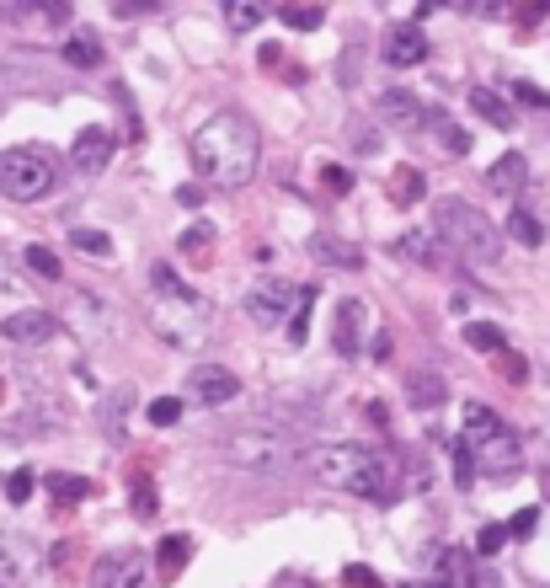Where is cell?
Here are the masks:
<instances>
[{
  "mask_svg": "<svg viewBox=\"0 0 550 588\" xmlns=\"http://www.w3.org/2000/svg\"><path fill=\"white\" fill-rule=\"evenodd\" d=\"M65 65L97 70V65H102V43L91 38V33H70V38H65Z\"/></svg>",
  "mask_w": 550,
  "mask_h": 588,
  "instance_id": "cell-21",
  "label": "cell"
},
{
  "mask_svg": "<svg viewBox=\"0 0 550 588\" xmlns=\"http://www.w3.org/2000/svg\"><path fill=\"white\" fill-rule=\"evenodd\" d=\"M284 22L300 27V33H316V27H321V6H284Z\"/></svg>",
  "mask_w": 550,
  "mask_h": 588,
  "instance_id": "cell-33",
  "label": "cell"
},
{
  "mask_svg": "<svg viewBox=\"0 0 550 588\" xmlns=\"http://www.w3.org/2000/svg\"><path fill=\"white\" fill-rule=\"evenodd\" d=\"M396 257L422 262V268H438V246H433V236H422V230H412V236L396 241Z\"/></svg>",
  "mask_w": 550,
  "mask_h": 588,
  "instance_id": "cell-24",
  "label": "cell"
},
{
  "mask_svg": "<svg viewBox=\"0 0 550 588\" xmlns=\"http://www.w3.org/2000/svg\"><path fill=\"white\" fill-rule=\"evenodd\" d=\"M145 417H150L155 428H171V423L182 417V401H177V396H155L150 407H145Z\"/></svg>",
  "mask_w": 550,
  "mask_h": 588,
  "instance_id": "cell-29",
  "label": "cell"
},
{
  "mask_svg": "<svg viewBox=\"0 0 550 588\" xmlns=\"http://www.w3.org/2000/svg\"><path fill=\"white\" fill-rule=\"evenodd\" d=\"M502 546H508V524H486L481 540H476V551H481V556H497Z\"/></svg>",
  "mask_w": 550,
  "mask_h": 588,
  "instance_id": "cell-37",
  "label": "cell"
},
{
  "mask_svg": "<svg viewBox=\"0 0 550 588\" xmlns=\"http://www.w3.org/2000/svg\"><path fill=\"white\" fill-rule=\"evenodd\" d=\"M155 0H118V11H150Z\"/></svg>",
  "mask_w": 550,
  "mask_h": 588,
  "instance_id": "cell-48",
  "label": "cell"
},
{
  "mask_svg": "<svg viewBox=\"0 0 550 588\" xmlns=\"http://www.w3.org/2000/svg\"><path fill=\"white\" fill-rule=\"evenodd\" d=\"M27 268H33L38 278H59V257L49 252V246H27Z\"/></svg>",
  "mask_w": 550,
  "mask_h": 588,
  "instance_id": "cell-32",
  "label": "cell"
},
{
  "mask_svg": "<svg viewBox=\"0 0 550 588\" xmlns=\"http://www.w3.org/2000/svg\"><path fill=\"white\" fill-rule=\"evenodd\" d=\"M364 327H369V305L364 300H342L332 316V348L342 359H358L364 353Z\"/></svg>",
  "mask_w": 550,
  "mask_h": 588,
  "instance_id": "cell-11",
  "label": "cell"
},
{
  "mask_svg": "<svg viewBox=\"0 0 550 588\" xmlns=\"http://www.w3.org/2000/svg\"><path fill=\"white\" fill-rule=\"evenodd\" d=\"M305 471L316 476L321 487L348 492V498H369V503H396V471H390V455L369 450V444L337 439V444H316L305 450Z\"/></svg>",
  "mask_w": 550,
  "mask_h": 588,
  "instance_id": "cell-2",
  "label": "cell"
},
{
  "mask_svg": "<svg viewBox=\"0 0 550 588\" xmlns=\"http://www.w3.org/2000/svg\"><path fill=\"white\" fill-rule=\"evenodd\" d=\"M219 6H225V22L235 33H246V27H257L267 17V0H219Z\"/></svg>",
  "mask_w": 550,
  "mask_h": 588,
  "instance_id": "cell-23",
  "label": "cell"
},
{
  "mask_svg": "<svg viewBox=\"0 0 550 588\" xmlns=\"http://www.w3.org/2000/svg\"><path fill=\"white\" fill-rule=\"evenodd\" d=\"M374 113H380L385 123H396V129H422V123H438V113H433V107H422L412 91H380Z\"/></svg>",
  "mask_w": 550,
  "mask_h": 588,
  "instance_id": "cell-13",
  "label": "cell"
},
{
  "mask_svg": "<svg viewBox=\"0 0 550 588\" xmlns=\"http://www.w3.org/2000/svg\"><path fill=\"white\" fill-rule=\"evenodd\" d=\"M230 466H246V471H278L284 460H294V433L278 428V423H246V428H230L219 439Z\"/></svg>",
  "mask_w": 550,
  "mask_h": 588,
  "instance_id": "cell-4",
  "label": "cell"
},
{
  "mask_svg": "<svg viewBox=\"0 0 550 588\" xmlns=\"http://www.w3.org/2000/svg\"><path fill=\"white\" fill-rule=\"evenodd\" d=\"M209 241H214V225L182 230V252H187V257H209Z\"/></svg>",
  "mask_w": 550,
  "mask_h": 588,
  "instance_id": "cell-31",
  "label": "cell"
},
{
  "mask_svg": "<svg viewBox=\"0 0 550 588\" xmlns=\"http://www.w3.org/2000/svg\"><path fill=\"white\" fill-rule=\"evenodd\" d=\"M534 524H540V508H518V514L508 519V540H524V535H534Z\"/></svg>",
  "mask_w": 550,
  "mask_h": 588,
  "instance_id": "cell-38",
  "label": "cell"
},
{
  "mask_svg": "<svg viewBox=\"0 0 550 588\" xmlns=\"http://www.w3.org/2000/svg\"><path fill=\"white\" fill-rule=\"evenodd\" d=\"M342 583H353V588H380V578H374L369 567H358V562H353V567H342Z\"/></svg>",
  "mask_w": 550,
  "mask_h": 588,
  "instance_id": "cell-45",
  "label": "cell"
},
{
  "mask_svg": "<svg viewBox=\"0 0 550 588\" xmlns=\"http://www.w3.org/2000/svg\"><path fill=\"white\" fill-rule=\"evenodd\" d=\"M433 129H438V134H444V145L454 150V156H465V150H470V134H465V129H454V123H444V118H438V123H433Z\"/></svg>",
  "mask_w": 550,
  "mask_h": 588,
  "instance_id": "cell-42",
  "label": "cell"
},
{
  "mask_svg": "<svg viewBox=\"0 0 550 588\" xmlns=\"http://www.w3.org/2000/svg\"><path fill=\"white\" fill-rule=\"evenodd\" d=\"M524 182H529V161L524 156H502L492 172H486V188L502 193V198H518V193H524Z\"/></svg>",
  "mask_w": 550,
  "mask_h": 588,
  "instance_id": "cell-17",
  "label": "cell"
},
{
  "mask_svg": "<svg viewBox=\"0 0 550 588\" xmlns=\"http://www.w3.org/2000/svg\"><path fill=\"white\" fill-rule=\"evenodd\" d=\"M33 487H38L33 471H11V476H6V498H11V503H27V498H33Z\"/></svg>",
  "mask_w": 550,
  "mask_h": 588,
  "instance_id": "cell-34",
  "label": "cell"
},
{
  "mask_svg": "<svg viewBox=\"0 0 550 588\" xmlns=\"http://www.w3.org/2000/svg\"><path fill=\"white\" fill-rule=\"evenodd\" d=\"M43 487H49L59 503H81V498H91V482H86V476H70V471H54Z\"/></svg>",
  "mask_w": 550,
  "mask_h": 588,
  "instance_id": "cell-26",
  "label": "cell"
},
{
  "mask_svg": "<svg viewBox=\"0 0 550 588\" xmlns=\"http://www.w3.org/2000/svg\"><path fill=\"white\" fill-rule=\"evenodd\" d=\"M508 236H513L518 246H545V225L534 220L524 204H513V214H508Z\"/></svg>",
  "mask_w": 550,
  "mask_h": 588,
  "instance_id": "cell-22",
  "label": "cell"
},
{
  "mask_svg": "<svg viewBox=\"0 0 550 588\" xmlns=\"http://www.w3.org/2000/svg\"><path fill=\"white\" fill-rule=\"evenodd\" d=\"M177 204H182V209H198V204H203V188H198V182H182V188H177Z\"/></svg>",
  "mask_w": 550,
  "mask_h": 588,
  "instance_id": "cell-47",
  "label": "cell"
},
{
  "mask_svg": "<svg viewBox=\"0 0 550 588\" xmlns=\"http://www.w3.org/2000/svg\"><path fill=\"white\" fill-rule=\"evenodd\" d=\"M406 396H412L417 412H433V407H444L449 385H444V375H433V369H417V375L406 380Z\"/></svg>",
  "mask_w": 550,
  "mask_h": 588,
  "instance_id": "cell-18",
  "label": "cell"
},
{
  "mask_svg": "<svg viewBox=\"0 0 550 588\" xmlns=\"http://www.w3.org/2000/svg\"><path fill=\"white\" fill-rule=\"evenodd\" d=\"M465 343L476 348V353H502V348H508V343H502V327H497V321H470V327H465Z\"/></svg>",
  "mask_w": 550,
  "mask_h": 588,
  "instance_id": "cell-27",
  "label": "cell"
},
{
  "mask_svg": "<svg viewBox=\"0 0 550 588\" xmlns=\"http://www.w3.org/2000/svg\"><path fill=\"white\" fill-rule=\"evenodd\" d=\"M70 156H75V172H102V166L113 161V134L107 129H81L75 145H70Z\"/></svg>",
  "mask_w": 550,
  "mask_h": 588,
  "instance_id": "cell-15",
  "label": "cell"
},
{
  "mask_svg": "<svg viewBox=\"0 0 550 588\" xmlns=\"http://www.w3.org/2000/svg\"><path fill=\"white\" fill-rule=\"evenodd\" d=\"M134 514H139V519H150V514H155V498H150V487H145V482L134 487Z\"/></svg>",
  "mask_w": 550,
  "mask_h": 588,
  "instance_id": "cell-46",
  "label": "cell"
},
{
  "mask_svg": "<svg viewBox=\"0 0 550 588\" xmlns=\"http://www.w3.org/2000/svg\"><path fill=\"white\" fill-rule=\"evenodd\" d=\"M380 54H385V65L412 70V65L428 59V38H422V27H390L385 43H380Z\"/></svg>",
  "mask_w": 550,
  "mask_h": 588,
  "instance_id": "cell-14",
  "label": "cell"
},
{
  "mask_svg": "<svg viewBox=\"0 0 550 588\" xmlns=\"http://www.w3.org/2000/svg\"><path fill=\"white\" fill-rule=\"evenodd\" d=\"M550 11V0H508V17L513 22H540Z\"/></svg>",
  "mask_w": 550,
  "mask_h": 588,
  "instance_id": "cell-36",
  "label": "cell"
},
{
  "mask_svg": "<svg viewBox=\"0 0 550 588\" xmlns=\"http://www.w3.org/2000/svg\"><path fill=\"white\" fill-rule=\"evenodd\" d=\"M187 556H193V540L187 535H166L161 551H155V567H161V583H171L177 572L187 567Z\"/></svg>",
  "mask_w": 550,
  "mask_h": 588,
  "instance_id": "cell-20",
  "label": "cell"
},
{
  "mask_svg": "<svg viewBox=\"0 0 550 588\" xmlns=\"http://www.w3.org/2000/svg\"><path fill=\"white\" fill-rule=\"evenodd\" d=\"M187 396L203 401V407H225V401L241 396V380L230 375V369H219V364H203L187 375Z\"/></svg>",
  "mask_w": 550,
  "mask_h": 588,
  "instance_id": "cell-12",
  "label": "cell"
},
{
  "mask_svg": "<svg viewBox=\"0 0 550 588\" xmlns=\"http://www.w3.org/2000/svg\"><path fill=\"white\" fill-rule=\"evenodd\" d=\"M422 188H428V182H422L417 166H401V172L390 177V204H401V209H406V204H417Z\"/></svg>",
  "mask_w": 550,
  "mask_h": 588,
  "instance_id": "cell-25",
  "label": "cell"
},
{
  "mask_svg": "<svg viewBox=\"0 0 550 588\" xmlns=\"http://www.w3.org/2000/svg\"><path fill=\"white\" fill-rule=\"evenodd\" d=\"M433 225H438V241L460 262H476V268H497L502 262V230L486 220L481 209L460 204V198H438Z\"/></svg>",
  "mask_w": 550,
  "mask_h": 588,
  "instance_id": "cell-3",
  "label": "cell"
},
{
  "mask_svg": "<svg viewBox=\"0 0 550 588\" xmlns=\"http://www.w3.org/2000/svg\"><path fill=\"white\" fill-rule=\"evenodd\" d=\"M150 321H155V332L166 337V343H177V348H198L203 337H209V321L214 311L198 300L193 289H177V294H150Z\"/></svg>",
  "mask_w": 550,
  "mask_h": 588,
  "instance_id": "cell-5",
  "label": "cell"
},
{
  "mask_svg": "<svg viewBox=\"0 0 550 588\" xmlns=\"http://www.w3.org/2000/svg\"><path fill=\"white\" fill-rule=\"evenodd\" d=\"M17 11H43V17H54V22H65L70 17V0H11Z\"/></svg>",
  "mask_w": 550,
  "mask_h": 588,
  "instance_id": "cell-35",
  "label": "cell"
},
{
  "mask_svg": "<svg viewBox=\"0 0 550 588\" xmlns=\"http://www.w3.org/2000/svg\"><path fill=\"white\" fill-rule=\"evenodd\" d=\"M54 188V156L38 145H22V150H6L0 156V193L17 198V204H38L43 193Z\"/></svg>",
  "mask_w": 550,
  "mask_h": 588,
  "instance_id": "cell-6",
  "label": "cell"
},
{
  "mask_svg": "<svg viewBox=\"0 0 550 588\" xmlns=\"http://www.w3.org/2000/svg\"><path fill=\"white\" fill-rule=\"evenodd\" d=\"M187 150H193V166L209 188H246L262 166V129L246 113L225 107L193 134Z\"/></svg>",
  "mask_w": 550,
  "mask_h": 588,
  "instance_id": "cell-1",
  "label": "cell"
},
{
  "mask_svg": "<svg viewBox=\"0 0 550 588\" xmlns=\"http://www.w3.org/2000/svg\"><path fill=\"white\" fill-rule=\"evenodd\" d=\"M470 107L486 118V123H497V129H513L518 123V113H513V102L508 97H497L492 86H470Z\"/></svg>",
  "mask_w": 550,
  "mask_h": 588,
  "instance_id": "cell-19",
  "label": "cell"
},
{
  "mask_svg": "<svg viewBox=\"0 0 550 588\" xmlns=\"http://www.w3.org/2000/svg\"><path fill=\"white\" fill-rule=\"evenodd\" d=\"M460 6L470 11V17H502V11H508V0H460Z\"/></svg>",
  "mask_w": 550,
  "mask_h": 588,
  "instance_id": "cell-44",
  "label": "cell"
},
{
  "mask_svg": "<svg viewBox=\"0 0 550 588\" xmlns=\"http://www.w3.org/2000/svg\"><path fill=\"white\" fill-rule=\"evenodd\" d=\"M465 450H470V466L481 476H492V482H508V476H518V466H524V450H518V439L502 423L492 433H481L476 444H465Z\"/></svg>",
  "mask_w": 550,
  "mask_h": 588,
  "instance_id": "cell-8",
  "label": "cell"
},
{
  "mask_svg": "<svg viewBox=\"0 0 550 588\" xmlns=\"http://www.w3.org/2000/svg\"><path fill=\"white\" fill-rule=\"evenodd\" d=\"M65 321H75L86 337H107V327H113V311H107V305H97L91 294H70Z\"/></svg>",
  "mask_w": 550,
  "mask_h": 588,
  "instance_id": "cell-16",
  "label": "cell"
},
{
  "mask_svg": "<svg viewBox=\"0 0 550 588\" xmlns=\"http://www.w3.org/2000/svg\"><path fill=\"white\" fill-rule=\"evenodd\" d=\"M513 97L529 102V107H545V113H550V91H540L534 81H513Z\"/></svg>",
  "mask_w": 550,
  "mask_h": 588,
  "instance_id": "cell-40",
  "label": "cell"
},
{
  "mask_svg": "<svg viewBox=\"0 0 550 588\" xmlns=\"http://www.w3.org/2000/svg\"><path fill=\"white\" fill-rule=\"evenodd\" d=\"M17 583H22V562H17V551L0 546V588H17Z\"/></svg>",
  "mask_w": 550,
  "mask_h": 588,
  "instance_id": "cell-39",
  "label": "cell"
},
{
  "mask_svg": "<svg viewBox=\"0 0 550 588\" xmlns=\"http://www.w3.org/2000/svg\"><path fill=\"white\" fill-rule=\"evenodd\" d=\"M75 246H81V252L86 257H113V241H107L102 236V230H75V236H70Z\"/></svg>",
  "mask_w": 550,
  "mask_h": 588,
  "instance_id": "cell-30",
  "label": "cell"
},
{
  "mask_svg": "<svg viewBox=\"0 0 550 588\" xmlns=\"http://www.w3.org/2000/svg\"><path fill=\"white\" fill-rule=\"evenodd\" d=\"M310 252H316L321 262H337V268H358V262H364L353 246H342V241H332V236H316V246H310Z\"/></svg>",
  "mask_w": 550,
  "mask_h": 588,
  "instance_id": "cell-28",
  "label": "cell"
},
{
  "mask_svg": "<svg viewBox=\"0 0 550 588\" xmlns=\"http://www.w3.org/2000/svg\"><path fill=\"white\" fill-rule=\"evenodd\" d=\"M497 364H502V375H508L513 385H524V380H529V364L518 359V353H508V348H502V353H497Z\"/></svg>",
  "mask_w": 550,
  "mask_h": 588,
  "instance_id": "cell-43",
  "label": "cell"
},
{
  "mask_svg": "<svg viewBox=\"0 0 550 588\" xmlns=\"http://www.w3.org/2000/svg\"><path fill=\"white\" fill-rule=\"evenodd\" d=\"M305 294H310V289H300V284L262 278V284L246 289V316L257 321V327H284L289 311H300V305H305Z\"/></svg>",
  "mask_w": 550,
  "mask_h": 588,
  "instance_id": "cell-7",
  "label": "cell"
},
{
  "mask_svg": "<svg viewBox=\"0 0 550 588\" xmlns=\"http://www.w3.org/2000/svg\"><path fill=\"white\" fill-rule=\"evenodd\" d=\"M54 332H59L54 311H17V316L0 321V337L17 348H43V343H54Z\"/></svg>",
  "mask_w": 550,
  "mask_h": 588,
  "instance_id": "cell-10",
  "label": "cell"
},
{
  "mask_svg": "<svg viewBox=\"0 0 550 588\" xmlns=\"http://www.w3.org/2000/svg\"><path fill=\"white\" fill-rule=\"evenodd\" d=\"M321 188H326V193H348V188H353V172H348V166H326V172H321Z\"/></svg>",
  "mask_w": 550,
  "mask_h": 588,
  "instance_id": "cell-41",
  "label": "cell"
},
{
  "mask_svg": "<svg viewBox=\"0 0 550 588\" xmlns=\"http://www.w3.org/2000/svg\"><path fill=\"white\" fill-rule=\"evenodd\" d=\"M97 583L102 588H155V567L139 551H107L97 562Z\"/></svg>",
  "mask_w": 550,
  "mask_h": 588,
  "instance_id": "cell-9",
  "label": "cell"
}]
</instances>
